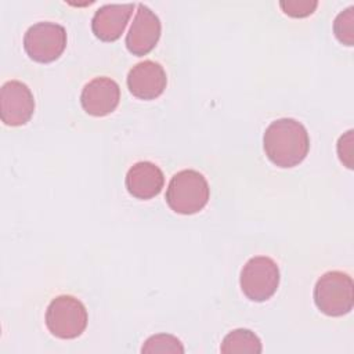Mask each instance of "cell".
Masks as SVG:
<instances>
[{"label":"cell","instance_id":"obj_1","mask_svg":"<svg viewBox=\"0 0 354 354\" xmlns=\"http://www.w3.org/2000/svg\"><path fill=\"white\" fill-rule=\"evenodd\" d=\"M267 158L278 167H295L304 160L310 149L307 129L292 118L271 122L263 136Z\"/></svg>","mask_w":354,"mask_h":354},{"label":"cell","instance_id":"obj_2","mask_svg":"<svg viewBox=\"0 0 354 354\" xmlns=\"http://www.w3.org/2000/svg\"><path fill=\"white\" fill-rule=\"evenodd\" d=\"M210 196V188L205 176L196 170L185 169L177 171L166 189L169 207L180 214H195L201 212Z\"/></svg>","mask_w":354,"mask_h":354},{"label":"cell","instance_id":"obj_3","mask_svg":"<svg viewBox=\"0 0 354 354\" xmlns=\"http://www.w3.org/2000/svg\"><path fill=\"white\" fill-rule=\"evenodd\" d=\"M314 303L317 308L329 317H342L351 311L354 304V283L343 271L322 274L314 286Z\"/></svg>","mask_w":354,"mask_h":354},{"label":"cell","instance_id":"obj_4","mask_svg":"<svg viewBox=\"0 0 354 354\" xmlns=\"http://www.w3.org/2000/svg\"><path fill=\"white\" fill-rule=\"evenodd\" d=\"M87 319L84 304L71 295L57 296L51 300L46 311V325L59 339H75L80 336L87 326Z\"/></svg>","mask_w":354,"mask_h":354},{"label":"cell","instance_id":"obj_5","mask_svg":"<svg viewBox=\"0 0 354 354\" xmlns=\"http://www.w3.org/2000/svg\"><path fill=\"white\" fill-rule=\"evenodd\" d=\"M239 285L249 300L266 301L278 289L279 267L271 257L254 256L242 267Z\"/></svg>","mask_w":354,"mask_h":354},{"label":"cell","instance_id":"obj_6","mask_svg":"<svg viewBox=\"0 0 354 354\" xmlns=\"http://www.w3.org/2000/svg\"><path fill=\"white\" fill-rule=\"evenodd\" d=\"M66 47V30L57 22H37L24 35V48L36 62H53Z\"/></svg>","mask_w":354,"mask_h":354},{"label":"cell","instance_id":"obj_7","mask_svg":"<svg viewBox=\"0 0 354 354\" xmlns=\"http://www.w3.org/2000/svg\"><path fill=\"white\" fill-rule=\"evenodd\" d=\"M35 111L30 88L19 80H8L0 88V116L7 126L28 123Z\"/></svg>","mask_w":354,"mask_h":354},{"label":"cell","instance_id":"obj_8","mask_svg":"<svg viewBox=\"0 0 354 354\" xmlns=\"http://www.w3.org/2000/svg\"><path fill=\"white\" fill-rule=\"evenodd\" d=\"M162 32L159 17L147 6L138 4L126 35V47L133 55H145L153 50Z\"/></svg>","mask_w":354,"mask_h":354},{"label":"cell","instance_id":"obj_9","mask_svg":"<svg viewBox=\"0 0 354 354\" xmlns=\"http://www.w3.org/2000/svg\"><path fill=\"white\" fill-rule=\"evenodd\" d=\"M119 84L106 76H98L86 83L80 94V104L91 116H105L112 113L119 105Z\"/></svg>","mask_w":354,"mask_h":354},{"label":"cell","instance_id":"obj_10","mask_svg":"<svg viewBox=\"0 0 354 354\" xmlns=\"http://www.w3.org/2000/svg\"><path fill=\"white\" fill-rule=\"evenodd\" d=\"M167 77L163 66L151 59L136 64L127 75V87L140 100H155L165 91Z\"/></svg>","mask_w":354,"mask_h":354},{"label":"cell","instance_id":"obj_11","mask_svg":"<svg viewBox=\"0 0 354 354\" xmlns=\"http://www.w3.org/2000/svg\"><path fill=\"white\" fill-rule=\"evenodd\" d=\"M134 4H105L100 7L93 19L91 30L94 36L102 41H115L124 32L131 17Z\"/></svg>","mask_w":354,"mask_h":354},{"label":"cell","instance_id":"obj_12","mask_svg":"<svg viewBox=\"0 0 354 354\" xmlns=\"http://www.w3.org/2000/svg\"><path fill=\"white\" fill-rule=\"evenodd\" d=\"M124 184L130 195L147 201L162 191L165 176L158 165L149 160H141L127 170Z\"/></svg>","mask_w":354,"mask_h":354},{"label":"cell","instance_id":"obj_13","mask_svg":"<svg viewBox=\"0 0 354 354\" xmlns=\"http://www.w3.org/2000/svg\"><path fill=\"white\" fill-rule=\"evenodd\" d=\"M261 340L250 329L238 328L227 333L221 342L220 351L223 354H235V353H261Z\"/></svg>","mask_w":354,"mask_h":354},{"label":"cell","instance_id":"obj_14","mask_svg":"<svg viewBox=\"0 0 354 354\" xmlns=\"http://www.w3.org/2000/svg\"><path fill=\"white\" fill-rule=\"evenodd\" d=\"M185 350H184V346L183 343L173 335H169V333H159V335H152L149 336L145 342H144V346L141 347V353H178V354H183Z\"/></svg>","mask_w":354,"mask_h":354},{"label":"cell","instance_id":"obj_15","mask_svg":"<svg viewBox=\"0 0 354 354\" xmlns=\"http://www.w3.org/2000/svg\"><path fill=\"white\" fill-rule=\"evenodd\" d=\"M354 7L350 6L344 11H340L333 21V32L337 40L346 46H353V30H354Z\"/></svg>","mask_w":354,"mask_h":354},{"label":"cell","instance_id":"obj_16","mask_svg":"<svg viewBox=\"0 0 354 354\" xmlns=\"http://www.w3.org/2000/svg\"><path fill=\"white\" fill-rule=\"evenodd\" d=\"M279 7L282 11L293 18H304L311 15L318 7V1L315 0H286L279 1Z\"/></svg>","mask_w":354,"mask_h":354},{"label":"cell","instance_id":"obj_17","mask_svg":"<svg viewBox=\"0 0 354 354\" xmlns=\"http://www.w3.org/2000/svg\"><path fill=\"white\" fill-rule=\"evenodd\" d=\"M337 155L339 159L348 167H353V130H348L337 141Z\"/></svg>","mask_w":354,"mask_h":354}]
</instances>
